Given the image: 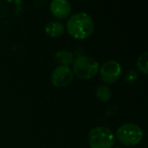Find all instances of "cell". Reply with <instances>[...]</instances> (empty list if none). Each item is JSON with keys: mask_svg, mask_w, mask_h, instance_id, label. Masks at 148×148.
<instances>
[{"mask_svg": "<svg viewBox=\"0 0 148 148\" xmlns=\"http://www.w3.org/2000/svg\"><path fill=\"white\" fill-rule=\"evenodd\" d=\"M137 67L143 74L147 75L148 73V54L147 52L142 53L137 60Z\"/></svg>", "mask_w": 148, "mask_h": 148, "instance_id": "11", "label": "cell"}, {"mask_svg": "<svg viewBox=\"0 0 148 148\" xmlns=\"http://www.w3.org/2000/svg\"><path fill=\"white\" fill-rule=\"evenodd\" d=\"M44 30L47 36L50 37H58L64 33L65 27L62 23L57 21H53L49 23L45 26Z\"/></svg>", "mask_w": 148, "mask_h": 148, "instance_id": "8", "label": "cell"}, {"mask_svg": "<svg viewBox=\"0 0 148 148\" xmlns=\"http://www.w3.org/2000/svg\"><path fill=\"white\" fill-rule=\"evenodd\" d=\"M72 10L71 4L67 0H53L50 3L51 13L59 19L67 18Z\"/></svg>", "mask_w": 148, "mask_h": 148, "instance_id": "7", "label": "cell"}, {"mask_svg": "<svg viewBox=\"0 0 148 148\" xmlns=\"http://www.w3.org/2000/svg\"><path fill=\"white\" fill-rule=\"evenodd\" d=\"M73 74L82 80L95 77L99 71V63L95 59L88 56H79L73 62Z\"/></svg>", "mask_w": 148, "mask_h": 148, "instance_id": "2", "label": "cell"}, {"mask_svg": "<svg viewBox=\"0 0 148 148\" xmlns=\"http://www.w3.org/2000/svg\"><path fill=\"white\" fill-rule=\"evenodd\" d=\"M114 148H122V147H115Z\"/></svg>", "mask_w": 148, "mask_h": 148, "instance_id": "13", "label": "cell"}, {"mask_svg": "<svg viewBox=\"0 0 148 148\" xmlns=\"http://www.w3.org/2000/svg\"><path fill=\"white\" fill-rule=\"evenodd\" d=\"M114 136L121 145L134 147L142 140L144 134L138 125L134 123H126L117 129Z\"/></svg>", "mask_w": 148, "mask_h": 148, "instance_id": "3", "label": "cell"}, {"mask_svg": "<svg viewBox=\"0 0 148 148\" xmlns=\"http://www.w3.org/2000/svg\"><path fill=\"white\" fill-rule=\"evenodd\" d=\"M138 76H139L138 72L134 69H131L126 75V81L129 83H133L138 79Z\"/></svg>", "mask_w": 148, "mask_h": 148, "instance_id": "12", "label": "cell"}, {"mask_svg": "<svg viewBox=\"0 0 148 148\" xmlns=\"http://www.w3.org/2000/svg\"><path fill=\"white\" fill-rule=\"evenodd\" d=\"M55 59L61 65L68 67H69V65L72 64L74 62V56L72 52L68 50H61L56 52L55 55Z\"/></svg>", "mask_w": 148, "mask_h": 148, "instance_id": "9", "label": "cell"}, {"mask_svg": "<svg viewBox=\"0 0 148 148\" xmlns=\"http://www.w3.org/2000/svg\"><path fill=\"white\" fill-rule=\"evenodd\" d=\"M66 29L72 37L78 40H83L93 34L95 30V23L92 17L86 12H78L69 19Z\"/></svg>", "mask_w": 148, "mask_h": 148, "instance_id": "1", "label": "cell"}, {"mask_svg": "<svg viewBox=\"0 0 148 148\" xmlns=\"http://www.w3.org/2000/svg\"><path fill=\"white\" fill-rule=\"evenodd\" d=\"M73 77L74 74L69 67L59 65L51 74V82L55 87L63 88L73 81Z\"/></svg>", "mask_w": 148, "mask_h": 148, "instance_id": "6", "label": "cell"}, {"mask_svg": "<svg viewBox=\"0 0 148 148\" xmlns=\"http://www.w3.org/2000/svg\"><path fill=\"white\" fill-rule=\"evenodd\" d=\"M121 64L114 60L104 62L100 69V75L101 80L108 84L116 82L121 75Z\"/></svg>", "mask_w": 148, "mask_h": 148, "instance_id": "5", "label": "cell"}, {"mask_svg": "<svg viewBox=\"0 0 148 148\" xmlns=\"http://www.w3.org/2000/svg\"><path fill=\"white\" fill-rule=\"evenodd\" d=\"M115 136L108 127H94L88 134V144L90 148H113Z\"/></svg>", "mask_w": 148, "mask_h": 148, "instance_id": "4", "label": "cell"}, {"mask_svg": "<svg viewBox=\"0 0 148 148\" xmlns=\"http://www.w3.org/2000/svg\"><path fill=\"white\" fill-rule=\"evenodd\" d=\"M96 96L97 98L102 101V102H107L108 101L111 97H112V91L111 89L105 84L99 85L96 89Z\"/></svg>", "mask_w": 148, "mask_h": 148, "instance_id": "10", "label": "cell"}]
</instances>
